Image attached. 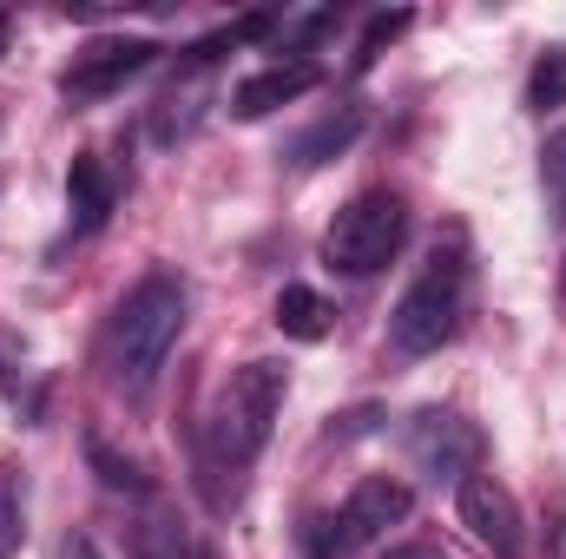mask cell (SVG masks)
Returning <instances> with one entry per match:
<instances>
[{"instance_id": "5bb4252c", "label": "cell", "mask_w": 566, "mask_h": 559, "mask_svg": "<svg viewBox=\"0 0 566 559\" xmlns=\"http://www.w3.org/2000/svg\"><path fill=\"white\" fill-rule=\"evenodd\" d=\"M211 99V86H171V93H158V106H151V145H178L191 126H198V106Z\"/></svg>"}, {"instance_id": "ffe728a7", "label": "cell", "mask_w": 566, "mask_h": 559, "mask_svg": "<svg viewBox=\"0 0 566 559\" xmlns=\"http://www.w3.org/2000/svg\"><path fill=\"white\" fill-rule=\"evenodd\" d=\"M376 421H382V409H349L329 421V441H363V434H376Z\"/></svg>"}, {"instance_id": "4fadbf2b", "label": "cell", "mask_w": 566, "mask_h": 559, "mask_svg": "<svg viewBox=\"0 0 566 559\" xmlns=\"http://www.w3.org/2000/svg\"><path fill=\"white\" fill-rule=\"evenodd\" d=\"M126 547H133V559H191V534H185V520L171 507H151V514L133 520Z\"/></svg>"}, {"instance_id": "ba28073f", "label": "cell", "mask_w": 566, "mask_h": 559, "mask_svg": "<svg viewBox=\"0 0 566 559\" xmlns=\"http://www.w3.org/2000/svg\"><path fill=\"white\" fill-rule=\"evenodd\" d=\"M151 60H158V46H151V40H99V46H86V53L60 73V93H66L73 106L113 99L126 80H139Z\"/></svg>"}, {"instance_id": "9c48e42d", "label": "cell", "mask_w": 566, "mask_h": 559, "mask_svg": "<svg viewBox=\"0 0 566 559\" xmlns=\"http://www.w3.org/2000/svg\"><path fill=\"white\" fill-rule=\"evenodd\" d=\"M316 80H323V73H316L310 60H271L264 73H251V80L231 86V119H271L277 106L303 99Z\"/></svg>"}, {"instance_id": "d6986e66", "label": "cell", "mask_w": 566, "mask_h": 559, "mask_svg": "<svg viewBox=\"0 0 566 559\" xmlns=\"http://www.w3.org/2000/svg\"><path fill=\"white\" fill-rule=\"evenodd\" d=\"M402 27H409V13H376V20L363 27V40H356V73H363V66H376V53H382Z\"/></svg>"}, {"instance_id": "603a6c76", "label": "cell", "mask_w": 566, "mask_h": 559, "mask_svg": "<svg viewBox=\"0 0 566 559\" xmlns=\"http://www.w3.org/2000/svg\"><path fill=\"white\" fill-rule=\"evenodd\" d=\"M7 46H13V20L0 13V53H7Z\"/></svg>"}, {"instance_id": "6da1fadb", "label": "cell", "mask_w": 566, "mask_h": 559, "mask_svg": "<svg viewBox=\"0 0 566 559\" xmlns=\"http://www.w3.org/2000/svg\"><path fill=\"white\" fill-rule=\"evenodd\" d=\"M283 395H290V369L283 362H244V369H231L218 382V395L205 409V428H198V474H205V494H211L218 514L238 507L244 474L271 447Z\"/></svg>"}, {"instance_id": "30bf717a", "label": "cell", "mask_w": 566, "mask_h": 559, "mask_svg": "<svg viewBox=\"0 0 566 559\" xmlns=\"http://www.w3.org/2000/svg\"><path fill=\"white\" fill-rule=\"evenodd\" d=\"M119 204V171L99 158V151H80L66 165V211H73V231H99Z\"/></svg>"}, {"instance_id": "2e32d148", "label": "cell", "mask_w": 566, "mask_h": 559, "mask_svg": "<svg viewBox=\"0 0 566 559\" xmlns=\"http://www.w3.org/2000/svg\"><path fill=\"white\" fill-rule=\"evenodd\" d=\"M566 106V46H547L527 73V113H560Z\"/></svg>"}, {"instance_id": "8fae6325", "label": "cell", "mask_w": 566, "mask_h": 559, "mask_svg": "<svg viewBox=\"0 0 566 559\" xmlns=\"http://www.w3.org/2000/svg\"><path fill=\"white\" fill-rule=\"evenodd\" d=\"M363 126H369V113H363V106H343V113H323L316 126H303L296 139L283 145V165H290V171H316V165H329V158H343L349 145L363 139Z\"/></svg>"}, {"instance_id": "3957f363", "label": "cell", "mask_w": 566, "mask_h": 559, "mask_svg": "<svg viewBox=\"0 0 566 559\" xmlns=\"http://www.w3.org/2000/svg\"><path fill=\"white\" fill-rule=\"evenodd\" d=\"M461 309H468V238L448 231V238H434L428 264L416 271V283L396 296V309H389V349H396L402 362L434 356V349L461 329Z\"/></svg>"}, {"instance_id": "7a4b0ae2", "label": "cell", "mask_w": 566, "mask_h": 559, "mask_svg": "<svg viewBox=\"0 0 566 559\" xmlns=\"http://www.w3.org/2000/svg\"><path fill=\"white\" fill-rule=\"evenodd\" d=\"M185 309H191V289H185L178 271H145L119 296V309L106 323V342H99V369H106V382L119 395H133V402L151 395L171 342L185 336Z\"/></svg>"}, {"instance_id": "277c9868", "label": "cell", "mask_w": 566, "mask_h": 559, "mask_svg": "<svg viewBox=\"0 0 566 559\" xmlns=\"http://www.w3.org/2000/svg\"><path fill=\"white\" fill-rule=\"evenodd\" d=\"M402 238H409V204H402V191L376 184V191H356V198L329 218V231H323V264L343 271V277H376V271L396 264Z\"/></svg>"}, {"instance_id": "ac0fdd59", "label": "cell", "mask_w": 566, "mask_h": 559, "mask_svg": "<svg viewBox=\"0 0 566 559\" xmlns=\"http://www.w3.org/2000/svg\"><path fill=\"white\" fill-rule=\"evenodd\" d=\"M541 191H547L554 224L566 231V126L560 133H547V145H541Z\"/></svg>"}, {"instance_id": "52a82bcc", "label": "cell", "mask_w": 566, "mask_h": 559, "mask_svg": "<svg viewBox=\"0 0 566 559\" xmlns=\"http://www.w3.org/2000/svg\"><path fill=\"white\" fill-rule=\"evenodd\" d=\"M454 500H461V527L494 559H527V520H521V500L501 474H468Z\"/></svg>"}, {"instance_id": "44dd1931", "label": "cell", "mask_w": 566, "mask_h": 559, "mask_svg": "<svg viewBox=\"0 0 566 559\" xmlns=\"http://www.w3.org/2000/svg\"><path fill=\"white\" fill-rule=\"evenodd\" d=\"M303 559H349L343 547H336L329 520H310V534H303Z\"/></svg>"}, {"instance_id": "7402d4cb", "label": "cell", "mask_w": 566, "mask_h": 559, "mask_svg": "<svg viewBox=\"0 0 566 559\" xmlns=\"http://www.w3.org/2000/svg\"><path fill=\"white\" fill-rule=\"evenodd\" d=\"M389 559H448V553H441V547H428V540H416V547H396Z\"/></svg>"}, {"instance_id": "e0dca14e", "label": "cell", "mask_w": 566, "mask_h": 559, "mask_svg": "<svg viewBox=\"0 0 566 559\" xmlns=\"http://www.w3.org/2000/svg\"><path fill=\"white\" fill-rule=\"evenodd\" d=\"M86 461H93V474H99V481H106L113 494H151V474H145L133 454H113V447H106L99 434L86 441Z\"/></svg>"}, {"instance_id": "7c38bea8", "label": "cell", "mask_w": 566, "mask_h": 559, "mask_svg": "<svg viewBox=\"0 0 566 559\" xmlns=\"http://www.w3.org/2000/svg\"><path fill=\"white\" fill-rule=\"evenodd\" d=\"M277 329L290 342H323L329 329H336V309L316 296V289H303V283H283L277 296Z\"/></svg>"}, {"instance_id": "5b68a950", "label": "cell", "mask_w": 566, "mask_h": 559, "mask_svg": "<svg viewBox=\"0 0 566 559\" xmlns=\"http://www.w3.org/2000/svg\"><path fill=\"white\" fill-rule=\"evenodd\" d=\"M402 447H409V467L434 487H461L468 474H481V428L454 409H422L402 428Z\"/></svg>"}, {"instance_id": "9a60e30c", "label": "cell", "mask_w": 566, "mask_h": 559, "mask_svg": "<svg viewBox=\"0 0 566 559\" xmlns=\"http://www.w3.org/2000/svg\"><path fill=\"white\" fill-rule=\"evenodd\" d=\"M20 540H27V474L0 461V559L20 553Z\"/></svg>"}, {"instance_id": "8992f818", "label": "cell", "mask_w": 566, "mask_h": 559, "mask_svg": "<svg viewBox=\"0 0 566 559\" xmlns=\"http://www.w3.org/2000/svg\"><path fill=\"white\" fill-rule=\"evenodd\" d=\"M409 514H416V487L396 481V474H369V481L349 487V500H343V514L329 520V534H336L343 553H363V547H376L389 527H402Z\"/></svg>"}]
</instances>
